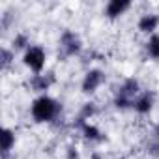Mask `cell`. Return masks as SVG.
Segmentation results:
<instances>
[{
  "label": "cell",
  "mask_w": 159,
  "mask_h": 159,
  "mask_svg": "<svg viewBox=\"0 0 159 159\" xmlns=\"http://www.w3.org/2000/svg\"><path fill=\"white\" fill-rule=\"evenodd\" d=\"M101 81H103V75H101L99 71H90V73L86 75V79H84L83 90H84V92H94V90L101 84Z\"/></svg>",
  "instance_id": "obj_3"
},
{
  "label": "cell",
  "mask_w": 159,
  "mask_h": 159,
  "mask_svg": "<svg viewBox=\"0 0 159 159\" xmlns=\"http://www.w3.org/2000/svg\"><path fill=\"white\" fill-rule=\"evenodd\" d=\"M148 49H150V54L153 58H159V36H153L148 43Z\"/></svg>",
  "instance_id": "obj_8"
},
{
  "label": "cell",
  "mask_w": 159,
  "mask_h": 159,
  "mask_svg": "<svg viewBox=\"0 0 159 159\" xmlns=\"http://www.w3.org/2000/svg\"><path fill=\"white\" fill-rule=\"evenodd\" d=\"M84 135H86L88 139H98V137H99V131H98L94 125H84Z\"/></svg>",
  "instance_id": "obj_9"
},
{
  "label": "cell",
  "mask_w": 159,
  "mask_h": 159,
  "mask_svg": "<svg viewBox=\"0 0 159 159\" xmlns=\"http://www.w3.org/2000/svg\"><path fill=\"white\" fill-rule=\"evenodd\" d=\"M11 144H13V135H11V131H2V150L4 152H8L10 148H11Z\"/></svg>",
  "instance_id": "obj_7"
},
{
  "label": "cell",
  "mask_w": 159,
  "mask_h": 159,
  "mask_svg": "<svg viewBox=\"0 0 159 159\" xmlns=\"http://www.w3.org/2000/svg\"><path fill=\"white\" fill-rule=\"evenodd\" d=\"M135 109H137L139 112H148V111L152 109V98H150V94L142 96V98L135 103Z\"/></svg>",
  "instance_id": "obj_6"
},
{
  "label": "cell",
  "mask_w": 159,
  "mask_h": 159,
  "mask_svg": "<svg viewBox=\"0 0 159 159\" xmlns=\"http://www.w3.org/2000/svg\"><path fill=\"white\" fill-rule=\"evenodd\" d=\"M25 62H26V66H30L34 71H41V67H43V64H45V54H43V51H41L39 47H32V49H28V52L25 54Z\"/></svg>",
  "instance_id": "obj_2"
},
{
  "label": "cell",
  "mask_w": 159,
  "mask_h": 159,
  "mask_svg": "<svg viewBox=\"0 0 159 159\" xmlns=\"http://www.w3.org/2000/svg\"><path fill=\"white\" fill-rule=\"evenodd\" d=\"M54 112H56V103H54L51 98H39V99L34 103V107H32V114H34V118L39 120V122H45V120L52 118Z\"/></svg>",
  "instance_id": "obj_1"
},
{
  "label": "cell",
  "mask_w": 159,
  "mask_h": 159,
  "mask_svg": "<svg viewBox=\"0 0 159 159\" xmlns=\"http://www.w3.org/2000/svg\"><path fill=\"white\" fill-rule=\"evenodd\" d=\"M127 8H129V2H125V0H112L107 6V13H109V17H116Z\"/></svg>",
  "instance_id": "obj_4"
},
{
  "label": "cell",
  "mask_w": 159,
  "mask_h": 159,
  "mask_svg": "<svg viewBox=\"0 0 159 159\" xmlns=\"http://www.w3.org/2000/svg\"><path fill=\"white\" fill-rule=\"evenodd\" d=\"M157 23H159V19H157L155 15H144V17L140 19V23H139V28H140L142 32H152V30H155Z\"/></svg>",
  "instance_id": "obj_5"
}]
</instances>
